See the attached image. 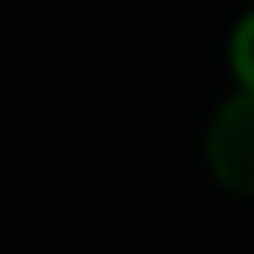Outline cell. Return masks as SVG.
I'll list each match as a JSON object with an SVG mask.
<instances>
[{
	"label": "cell",
	"instance_id": "obj_2",
	"mask_svg": "<svg viewBox=\"0 0 254 254\" xmlns=\"http://www.w3.org/2000/svg\"><path fill=\"white\" fill-rule=\"evenodd\" d=\"M232 73H237L243 91H254V11L237 23V34H232Z\"/></svg>",
	"mask_w": 254,
	"mask_h": 254
},
{
	"label": "cell",
	"instance_id": "obj_1",
	"mask_svg": "<svg viewBox=\"0 0 254 254\" xmlns=\"http://www.w3.org/2000/svg\"><path fill=\"white\" fill-rule=\"evenodd\" d=\"M203 158L226 192L254 198V91H237L232 102H220L203 136Z\"/></svg>",
	"mask_w": 254,
	"mask_h": 254
}]
</instances>
